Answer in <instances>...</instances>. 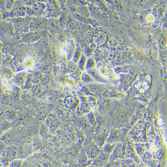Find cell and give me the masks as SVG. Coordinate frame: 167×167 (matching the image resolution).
I'll return each mask as SVG.
<instances>
[{
  "mask_svg": "<svg viewBox=\"0 0 167 167\" xmlns=\"http://www.w3.org/2000/svg\"><path fill=\"white\" fill-rule=\"evenodd\" d=\"M22 162L16 161L14 162L11 164L10 167H22Z\"/></svg>",
  "mask_w": 167,
  "mask_h": 167,
  "instance_id": "6da1fadb",
  "label": "cell"
},
{
  "mask_svg": "<svg viewBox=\"0 0 167 167\" xmlns=\"http://www.w3.org/2000/svg\"><path fill=\"white\" fill-rule=\"evenodd\" d=\"M154 17L151 14L149 15L146 18V20L147 22L148 23H152L154 21Z\"/></svg>",
  "mask_w": 167,
  "mask_h": 167,
  "instance_id": "7a4b0ae2",
  "label": "cell"
},
{
  "mask_svg": "<svg viewBox=\"0 0 167 167\" xmlns=\"http://www.w3.org/2000/svg\"><path fill=\"white\" fill-rule=\"evenodd\" d=\"M143 85V86H144V88L145 89H148V88L149 87L148 84L146 82H144Z\"/></svg>",
  "mask_w": 167,
  "mask_h": 167,
  "instance_id": "3957f363",
  "label": "cell"
},
{
  "mask_svg": "<svg viewBox=\"0 0 167 167\" xmlns=\"http://www.w3.org/2000/svg\"><path fill=\"white\" fill-rule=\"evenodd\" d=\"M151 149L152 151H156V150H157V147H156L155 145L151 146Z\"/></svg>",
  "mask_w": 167,
  "mask_h": 167,
  "instance_id": "277c9868",
  "label": "cell"
},
{
  "mask_svg": "<svg viewBox=\"0 0 167 167\" xmlns=\"http://www.w3.org/2000/svg\"><path fill=\"white\" fill-rule=\"evenodd\" d=\"M144 90H145L144 89H140V92H141V93H143L144 92Z\"/></svg>",
  "mask_w": 167,
  "mask_h": 167,
  "instance_id": "5b68a950",
  "label": "cell"
}]
</instances>
